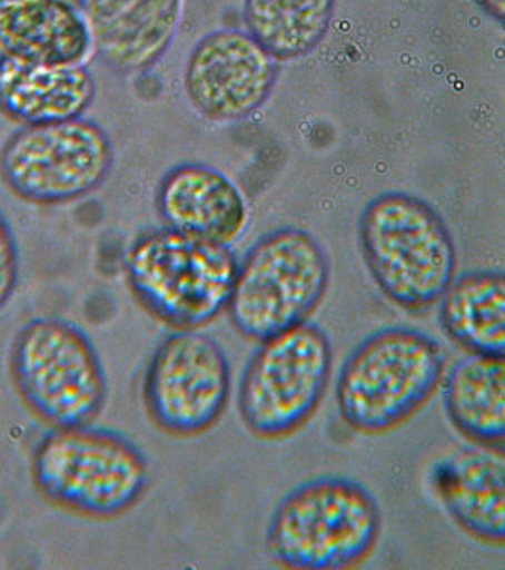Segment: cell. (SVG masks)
<instances>
[{
	"mask_svg": "<svg viewBox=\"0 0 505 570\" xmlns=\"http://www.w3.org/2000/svg\"><path fill=\"white\" fill-rule=\"evenodd\" d=\"M363 257L384 295L407 311L439 303L456 278L454 238L428 202L384 193L359 219Z\"/></svg>",
	"mask_w": 505,
	"mask_h": 570,
	"instance_id": "1",
	"label": "cell"
},
{
	"mask_svg": "<svg viewBox=\"0 0 505 570\" xmlns=\"http://www.w3.org/2000/svg\"><path fill=\"white\" fill-rule=\"evenodd\" d=\"M33 483L69 512L112 519L131 510L149 487V461L122 434L93 428H53L31 459Z\"/></svg>",
	"mask_w": 505,
	"mask_h": 570,
	"instance_id": "2",
	"label": "cell"
},
{
	"mask_svg": "<svg viewBox=\"0 0 505 570\" xmlns=\"http://www.w3.org/2000/svg\"><path fill=\"white\" fill-rule=\"evenodd\" d=\"M380 531L383 513L369 489L344 478H319L281 500L266 546L286 569H351L369 558Z\"/></svg>",
	"mask_w": 505,
	"mask_h": 570,
	"instance_id": "3",
	"label": "cell"
},
{
	"mask_svg": "<svg viewBox=\"0 0 505 570\" xmlns=\"http://www.w3.org/2000/svg\"><path fill=\"white\" fill-rule=\"evenodd\" d=\"M123 266L152 316L176 330H200L228 311L240 263L227 244L166 227L139 236Z\"/></svg>",
	"mask_w": 505,
	"mask_h": 570,
	"instance_id": "4",
	"label": "cell"
},
{
	"mask_svg": "<svg viewBox=\"0 0 505 570\" xmlns=\"http://www.w3.org/2000/svg\"><path fill=\"white\" fill-rule=\"evenodd\" d=\"M440 344L410 327L365 338L344 362L337 383L343 421L363 434H383L415 415L445 376Z\"/></svg>",
	"mask_w": 505,
	"mask_h": 570,
	"instance_id": "5",
	"label": "cell"
},
{
	"mask_svg": "<svg viewBox=\"0 0 505 570\" xmlns=\"http://www.w3.org/2000/svg\"><path fill=\"white\" fill-rule=\"evenodd\" d=\"M327 253L303 228H278L241 261L228 314L251 341H266L305 324L329 285Z\"/></svg>",
	"mask_w": 505,
	"mask_h": 570,
	"instance_id": "6",
	"label": "cell"
},
{
	"mask_svg": "<svg viewBox=\"0 0 505 570\" xmlns=\"http://www.w3.org/2000/svg\"><path fill=\"white\" fill-rule=\"evenodd\" d=\"M18 394L53 428L91 424L107 400V376L96 346L78 325L34 318L13 338L10 356Z\"/></svg>",
	"mask_w": 505,
	"mask_h": 570,
	"instance_id": "7",
	"label": "cell"
},
{
	"mask_svg": "<svg viewBox=\"0 0 505 570\" xmlns=\"http://www.w3.org/2000/svg\"><path fill=\"white\" fill-rule=\"evenodd\" d=\"M333 346L318 325L305 322L260 343L240 384V415L260 440H281L305 426L324 400Z\"/></svg>",
	"mask_w": 505,
	"mask_h": 570,
	"instance_id": "8",
	"label": "cell"
},
{
	"mask_svg": "<svg viewBox=\"0 0 505 570\" xmlns=\"http://www.w3.org/2000/svg\"><path fill=\"white\" fill-rule=\"evenodd\" d=\"M112 163L107 131L91 120L71 118L13 131L0 150V177L23 200L67 204L101 187Z\"/></svg>",
	"mask_w": 505,
	"mask_h": 570,
	"instance_id": "9",
	"label": "cell"
},
{
	"mask_svg": "<svg viewBox=\"0 0 505 570\" xmlns=\"http://www.w3.org/2000/svg\"><path fill=\"white\" fill-rule=\"evenodd\" d=\"M145 405L156 426L192 438L219 421L230 395V365L220 344L196 330L164 338L145 376Z\"/></svg>",
	"mask_w": 505,
	"mask_h": 570,
	"instance_id": "10",
	"label": "cell"
},
{
	"mask_svg": "<svg viewBox=\"0 0 505 570\" xmlns=\"http://www.w3.org/2000/svg\"><path fill=\"white\" fill-rule=\"evenodd\" d=\"M278 78V59L247 31L220 29L192 48L185 94L211 122H236L260 109Z\"/></svg>",
	"mask_w": 505,
	"mask_h": 570,
	"instance_id": "11",
	"label": "cell"
},
{
	"mask_svg": "<svg viewBox=\"0 0 505 570\" xmlns=\"http://www.w3.org/2000/svg\"><path fill=\"white\" fill-rule=\"evenodd\" d=\"M182 7L185 0H85L96 52L122 72L149 69L168 52Z\"/></svg>",
	"mask_w": 505,
	"mask_h": 570,
	"instance_id": "12",
	"label": "cell"
},
{
	"mask_svg": "<svg viewBox=\"0 0 505 570\" xmlns=\"http://www.w3.org/2000/svg\"><path fill=\"white\" fill-rule=\"evenodd\" d=\"M156 208L171 230L227 246L240 236L247 223L240 188L206 164H181L169 169L158 187Z\"/></svg>",
	"mask_w": 505,
	"mask_h": 570,
	"instance_id": "13",
	"label": "cell"
},
{
	"mask_svg": "<svg viewBox=\"0 0 505 570\" xmlns=\"http://www.w3.org/2000/svg\"><path fill=\"white\" fill-rule=\"evenodd\" d=\"M435 489L454 523L485 544L505 546V449L473 445L439 462Z\"/></svg>",
	"mask_w": 505,
	"mask_h": 570,
	"instance_id": "14",
	"label": "cell"
},
{
	"mask_svg": "<svg viewBox=\"0 0 505 570\" xmlns=\"http://www.w3.org/2000/svg\"><path fill=\"white\" fill-rule=\"evenodd\" d=\"M93 48L71 0H0V53L44 66H85Z\"/></svg>",
	"mask_w": 505,
	"mask_h": 570,
	"instance_id": "15",
	"label": "cell"
},
{
	"mask_svg": "<svg viewBox=\"0 0 505 570\" xmlns=\"http://www.w3.org/2000/svg\"><path fill=\"white\" fill-rule=\"evenodd\" d=\"M96 91V78L85 66H44L0 53V112L13 122L80 118Z\"/></svg>",
	"mask_w": 505,
	"mask_h": 570,
	"instance_id": "16",
	"label": "cell"
},
{
	"mask_svg": "<svg viewBox=\"0 0 505 570\" xmlns=\"http://www.w3.org/2000/svg\"><path fill=\"white\" fill-rule=\"evenodd\" d=\"M445 407L475 443H505V357L473 352L461 357L445 376Z\"/></svg>",
	"mask_w": 505,
	"mask_h": 570,
	"instance_id": "17",
	"label": "cell"
},
{
	"mask_svg": "<svg viewBox=\"0 0 505 570\" xmlns=\"http://www.w3.org/2000/svg\"><path fill=\"white\" fill-rule=\"evenodd\" d=\"M439 303L440 325L454 343L473 354L505 357V273L454 278Z\"/></svg>",
	"mask_w": 505,
	"mask_h": 570,
	"instance_id": "18",
	"label": "cell"
},
{
	"mask_svg": "<svg viewBox=\"0 0 505 570\" xmlns=\"http://www.w3.org/2000/svg\"><path fill=\"white\" fill-rule=\"evenodd\" d=\"M335 0H246L247 33L278 61L303 58L324 40Z\"/></svg>",
	"mask_w": 505,
	"mask_h": 570,
	"instance_id": "19",
	"label": "cell"
},
{
	"mask_svg": "<svg viewBox=\"0 0 505 570\" xmlns=\"http://www.w3.org/2000/svg\"><path fill=\"white\" fill-rule=\"evenodd\" d=\"M20 282V252L12 227L0 212V311L8 305Z\"/></svg>",
	"mask_w": 505,
	"mask_h": 570,
	"instance_id": "20",
	"label": "cell"
},
{
	"mask_svg": "<svg viewBox=\"0 0 505 570\" xmlns=\"http://www.w3.org/2000/svg\"><path fill=\"white\" fill-rule=\"evenodd\" d=\"M481 7L485 8L486 13H491L499 26L505 27V0H479Z\"/></svg>",
	"mask_w": 505,
	"mask_h": 570,
	"instance_id": "21",
	"label": "cell"
}]
</instances>
